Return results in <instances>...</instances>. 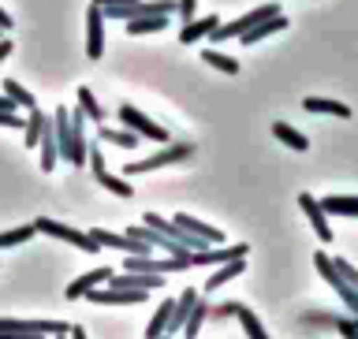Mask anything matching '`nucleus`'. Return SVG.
<instances>
[{
  "label": "nucleus",
  "mask_w": 358,
  "mask_h": 339,
  "mask_svg": "<svg viewBox=\"0 0 358 339\" xmlns=\"http://www.w3.org/2000/svg\"><path fill=\"white\" fill-rule=\"evenodd\" d=\"M190 153H194V145H187V142H172V145H164V150L150 153L145 161H131L127 168H123V175H145V172H153V168H168V164L187 161Z\"/></svg>",
  "instance_id": "f257e3e1"
},
{
  "label": "nucleus",
  "mask_w": 358,
  "mask_h": 339,
  "mask_svg": "<svg viewBox=\"0 0 358 339\" xmlns=\"http://www.w3.org/2000/svg\"><path fill=\"white\" fill-rule=\"evenodd\" d=\"M273 15H280V4H276V0H268V4L254 8V11H246L243 19L220 22V27L209 34V41H228V38H239V34H246L250 27H257V22H265V19H273Z\"/></svg>",
  "instance_id": "f03ea898"
},
{
  "label": "nucleus",
  "mask_w": 358,
  "mask_h": 339,
  "mask_svg": "<svg viewBox=\"0 0 358 339\" xmlns=\"http://www.w3.org/2000/svg\"><path fill=\"white\" fill-rule=\"evenodd\" d=\"M313 265H317V273H321V280H329V287L336 291V295L343 298V306H347V313H351V317H358V291L347 284V280L336 273V265H332V257L324 254V250H317L313 254Z\"/></svg>",
  "instance_id": "7ed1b4c3"
},
{
  "label": "nucleus",
  "mask_w": 358,
  "mask_h": 339,
  "mask_svg": "<svg viewBox=\"0 0 358 339\" xmlns=\"http://www.w3.org/2000/svg\"><path fill=\"white\" fill-rule=\"evenodd\" d=\"M34 231L49 235V239H60V243H71V246H78V250H86V254H97V250H101V246L90 239L86 231H75V228H67V224L49 220V217H38V220H34Z\"/></svg>",
  "instance_id": "20e7f679"
},
{
  "label": "nucleus",
  "mask_w": 358,
  "mask_h": 339,
  "mask_svg": "<svg viewBox=\"0 0 358 339\" xmlns=\"http://www.w3.org/2000/svg\"><path fill=\"white\" fill-rule=\"evenodd\" d=\"M83 298L97 302V306H138V302H150V291H127V287H108L101 284L94 291H86Z\"/></svg>",
  "instance_id": "39448f33"
},
{
  "label": "nucleus",
  "mask_w": 358,
  "mask_h": 339,
  "mask_svg": "<svg viewBox=\"0 0 358 339\" xmlns=\"http://www.w3.org/2000/svg\"><path fill=\"white\" fill-rule=\"evenodd\" d=\"M116 116H120V123H123V127H127V131H134L138 138L168 142V131L161 127V123H153L150 116H142V112L134 108V105H120V112H116Z\"/></svg>",
  "instance_id": "423d86ee"
},
{
  "label": "nucleus",
  "mask_w": 358,
  "mask_h": 339,
  "mask_svg": "<svg viewBox=\"0 0 358 339\" xmlns=\"http://www.w3.org/2000/svg\"><path fill=\"white\" fill-rule=\"evenodd\" d=\"M90 168H94V179H97V183L105 187V190H112L116 198H131V194H134V187L127 183V179H116V175L105 168V153L94 150V145H90Z\"/></svg>",
  "instance_id": "0eeeda50"
},
{
  "label": "nucleus",
  "mask_w": 358,
  "mask_h": 339,
  "mask_svg": "<svg viewBox=\"0 0 358 339\" xmlns=\"http://www.w3.org/2000/svg\"><path fill=\"white\" fill-rule=\"evenodd\" d=\"M105 52V15H101L97 4H90L86 11V56L90 60H101Z\"/></svg>",
  "instance_id": "6e6552de"
},
{
  "label": "nucleus",
  "mask_w": 358,
  "mask_h": 339,
  "mask_svg": "<svg viewBox=\"0 0 358 339\" xmlns=\"http://www.w3.org/2000/svg\"><path fill=\"white\" fill-rule=\"evenodd\" d=\"M299 209L306 212V220H310V228L317 231V239H321V243H332V228H329V212L321 209V201L313 198V194H306V190H302V194H299Z\"/></svg>",
  "instance_id": "1a4fd4ad"
},
{
  "label": "nucleus",
  "mask_w": 358,
  "mask_h": 339,
  "mask_svg": "<svg viewBox=\"0 0 358 339\" xmlns=\"http://www.w3.org/2000/svg\"><path fill=\"white\" fill-rule=\"evenodd\" d=\"M246 250L250 246L246 243H231V246H209V250H198V254H190V265H224V261H231V257H246Z\"/></svg>",
  "instance_id": "9d476101"
},
{
  "label": "nucleus",
  "mask_w": 358,
  "mask_h": 339,
  "mask_svg": "<svg viewBox=\"0 0 358 339\" xmlns=\"http://www.w3.org/2000/svg\"><path fill=\"white\" fill-rule=\"evenodd\" d=\"M176 228H183L187 235H194V239H206L209 246H220L224 243V231H217V228H209V224H201L198 217H190V212H176Z\"/></svg>",
  "instance_id": "9b49d317"
},
{
  "label": "nucleus",
  "mask_w": 358,
  "mask_h": 339,
  "mask_svg": "<svg viewBox=\"0 0 358 339\" xmlns=\"http://www.w3.org/2000/svg\"><path fill=\"white\" fill-rule=\"evenodd\" d=\"M108 276H112V268H90L86 276H78V280H71V284H67V298L78 302V298L86 295V291H94V287H101V284H108Z\"/></svg>",
  "instance_id": "f8f14e48"
},
{
  "label": "nucleus",
  "mask_w": 358,
  "mask_h": 339,
  "mask_svg": "<svg viewBox=\"0 0 358 339\" xmlns=\"http://www.w3.org/2000/svg\"><path fill=\"white\" fill-rule=\"evenodd\" d=\"M243 273H246V261H243V257H231V261L217 265V273H213V276L206 280V295L220 291L224 284H231V280H235V276H243Z\"/></svg>",
  "instance_id": "ddd939ff"
},
{
  "label": "nucleus",
  "mask_w": 358,
  "mask_h": 339,
  "mask_svg": "<svg viewBox=\"0 0 358 339\" xmlns=\"http://www.w3.org/2000/svg\"><path fill=\"white\" fill-rule=\"evenodd\" d=\"M302 108L313 112V116H336V120H351V108L343 101H329V97H306Z\"/></svg>",
  "instance_id": "4468645a"
},
{
  "label": "nucleus",
  "mask_w": 358,
  "mask_h": 339,
  "mask_svg": "<svg viewBox=\"0 0 358 339\" xmlns=\"http://www.w3.org/2000/svg\"><path fill=\"white\" fill-rule=\"evenodd\" d=\"M317 201L329 217H358V198L355 194H324Z\"/></svg>",
  "instance_id": "2eb2a0df"
},
{
  "label": "nucleus",
  "mask_w": 358,
  "mask_h": 339,
  "mask_svg": "<svg viewBox=\"0 0 358 339\" xmlns=\"http://www.w3.org/2000/svg\"><path fill=\"white\" fill-rule=\"evenodd\" d=\"M220 27V19L217 15H206V19H190L183 30H179V41L183 45H194V41H201V38H209L213 30Z\"/></svg>",
  "instance_id": "dca6fc26"
},
{
  "label": "nucleus",
  "mask_w": 358,
  "mask_h": 339,
  "mask_svg": "<svg viewBox=\"0 0 358 339\" xmlns=\"http://www.w3.org/2000/svg\"><path fill=\"white\" fill-rule=\"evenodd\" d=\"M280 30H287V15L280 11V15H273V19H265V22H257V27H250L246 34H239L243 38V45H257L262 38H268V34H280Z\"/></svg>",
  "instance_id": "f3484780"
},
{
  "label": "nucleus",
  "mask_w": 358,
  "mask_h": 339,
  "mask_svg": "<svg viewBox=\"0 0 358 339\" xmlns=\"http://www.w3.org/2000/svg\"><path fill=\"white\" fill-rule=\"evenodd\" d=\"M97 138H101V145H120V150H134L138 145V134L134 131H127V127H108V123H101L97 127Z\"/></svg>",
  "instance_id": "a211bd4d"
},
{
  "label": "nucleus",
  "mask_w": 358,
  "mask_h": 339,
  "mask_svg": "<svg viewBox=\"0 0 358 339\" xmlns=\"http://www.w3.org/2000/svg\"><path fill=\"white\" fill-rule=\"evenodd\" d=\"M194 302H198V291H183L179 302L172 306V317H168V329L164 332H179V329H183L187 317H190V310H194Z\"/></svg>",
  "instance_id": "6ab92c4d"
},
{
  "label": "nucleus",
  "mask_w": 358,
  "mask_h": 339,
  "mask_svg": "<svg viewBox=\"0 0 358 339\" xmlns=\"http://www.w3.org/2000/svg\"><path fill=\"white\" fill-rule=\"evenodd\" d=\"M41 172H52L56 161H60V145H56V134H52V120L45 123V131H41Z\"/></svg>",
  "instance_id": "aec40b11"
},
{
  "label": "nucleus",
  "mask_w": 358,
  "mask_h": 339,
  "mask_svg": "<svg viewBox=\"0 0 358 339\" xmlns=\"http://www.w3.org/2000/svg\"><path fill=\"white\" fill-rule=\"evenodd\" d=\"M231 313L239 317V324L246 329V339H268V332H265V324H262V317L250 310V306H231Z\"/></svg>",
  "instance_id": "412c9836"
},
{
  "label": "nucleus",
  "mask_w": 358,
  "mask_h": 339,
  "mask_svg": "<svg viewBox=\"0 0 358 339\" xmlns=\"http://www.w3.org/2000/svg\"><path fill=\"white\" fill-rule=\"evenodd\" d=\"M78 108H83L86 120H94L97 127L105 123V108H101V101L94 97V89H90V86H78Z\"/></svg>",
  "instance_id": "4be33fe9"
},
{
  "label": "nucleus",
  "mask_w": 358,
  "mask_h": 339,
  "mask_svg": "<svg viewBox=\"0 0 358 339\" xmlns=\"http://www.w3.org/2000/svg\"><path fill=\"white\" fill-rule=\"evenodd\" d=\"M172 306H176L172 298H164L161 306H157L153 321L145 324V339H161V336H164V329H168V317H172Z\"/></svg>",
  "instance_id": "5701e85b"
},
{
  "label": "nucleus",
  "mask_w": 358,
  "mask_h": 339,
  "mask_svg": "<svg viewBox=\"0 0 358 339\" xmlns=\"http://www.w3.org/2000/svg\"><path fill=\"white\" fill-rule=\"evenodd\" d=\"M273 134H276V138L287 145V150H299V153H302V150H310L306 134H299L295 127H287V123H273Z\"/></svg>",
  "instance_id": "b1692460"
},
{
  "label": "nucleus",
  "mask_w": 358,
  "mask_h": 339,
  "mask_svg": "<svg viewBox=\"0 0 358 339\" xmlns=\"http://www.w3.org/2000/svg\"><path fill=\"white\" fill-rule=\"evenodd\" d=\"M206 317H209V302H206V298H198V302H194V310H190V317H187V324H183V336H187V339H194V336L201 332V324H206Z\"/></svg>",
  "instance_id": "393cba45"
},
{
  "label": "nucleus",
  "mask_w": 358,
  "mask_h": 339,
  "mask_svg": "<svg viewBox=\"0 0 358 339\" xmlns=\"http://www.w3.org/2000/svg\"><path fill=\"white\" fill-rule=\"evenodd\" d=\"M201 60H206L209 67H217V71H224V75H239V60H235V56H224L217 49H206V52H201Z\"/></svg>",
  "instance_id": "a878e982"
},
{
  "label": "nucleus",
  "mask_w": 358,
  "mask_h": 339,
  "mask_svg": "<svg viewBox=\"0 0 358 339\" xmlns=\"http://www.w3.org/2000/svg\"><path fill=\"white\" fill-rule=\"evenodd\" d=\"M168 27V15H145V19H131L127 22V34H157V30H164Z\"/></svg>",
  "instance_id": "bb28decb"
},
{
  "label": "nucleus",
  "mask_w": 358,
  "mask_h": 339,
  "mask_svg": "<svg viewBox=\"0 0 358 339\" xmlns=\"http://www.w3.org/2000/svg\"><path fill=\"white\" fill-rule=\"evenodd\" d=\"M0 89H4V94H8L11 101H15L19 108H27V112L38 108V105H34V94H30V89H22V86L15 82V78H4V86H0Z\"/></svg>",
  "instance_id": "cd10ccee"
},
{
  "label": "nucleus",
  "mask_w": 358,
  "mask_h": 339,
  "mask_svg": "<svg viewBox=\"0 0 358 339\" xmlns=\"http://www.w3.org/2000/svg\"><path fill=\"white\" fill-rule=\"evenodd\" d=\"M45 123H49V116H41L38 108L30 112V120H27V127H22V134H27V150H34V145L41 142V131H45Z\"/></svg>",
  "instance_id": "c85d7f7f"
},
{
  "label": "nucleus",
  "mask_w": 358,
  "mask_h": 339,
  "mask_svg": "<svg viewBox=\"0 0 358 339\" xmlns=\"http://www.w3.org/2000/svg\"><path fill=\"white\" fill-rule=\"evenodd\" d=\"M34 224H22V228H11V231H4L0 235V250H8V246H19V243H27V239H34Z\"/></svg>",
  "instance_id": "c756f323"
},
{
  "label": "nucleus",
  "mask_w": 358,
  "mask_h": 339,
  "mask_svg": "<svg viewBox=\"0 0 358 339\" xmlns=\"http://www.w3.org/2000/svg\"><path fill=\"white\" fill-rule=\"evenodd\" d=\"M194 4H198V0H179V4H176V11H179V22H183V27H187L190 19H198V15H194Z\"/></svg>",
  "instance_id": "7c9ffc66"
},
{
  "label": "nucleus",
  "mask_w": 358,
  "mask_h": 339,
  "mask_svg": "<svg viewBox=\"0 0 358 339\" xmlns=\"http://www.w3.org/2000/svg\"><path fill=\"white\" fill-rule=\"evenodd\" d=\"M0 127H27V120H19L15 112H0Z\"/></svg>",
  "instance_id": "2f4dec72"
},
{
  "label": "nucleus",
  "mask_w": 358,
  "mask_h": 339,
  "mask_svg": "<svg viewBox=\"0 0 358 339\" xmlns=\"http://www.w3.org/2000/svg\"><path fill=\"white\" fill-rule=\"evenodd\" d=\"M0 339H45L41 332H0Z\"/></svg>",
  "instance_id": "473e14b6"
},
{
  "label": "nucleus",
  "mask_w": 358,
  "mask_h": 339,
  "mask_svg": "<svg viewBox=\"0 0 358 339\" xmlns=\"http://www.w3.org/2000/svg\"><path fill=\"white\" fill-rule=\"evenodd\" d=\"M67 339H90L83 324H67Z\"/></svg>",
  "instance_id": "72a5a7b5"
},
{
  "label": "nucleus",
  "mask_w": 358,
  "mask_h": 339,
  "mask_svg": "<svg viewBox=\"0 0 358 339\" xmlns=\"http://www.w3.org/2000/svg\"><path fill=\"white\" fill-rule=\"evenodd\" d=\"M19 105H15V101H11L8 94H0V112H15Z\"/></svg>",
  "instance_id": "f704fd0d"
},
{
  "label": "nucleus",
  "mask_w": 358,
  "mask_h": 339,
  "mask_svg": "<svg viewBox=\"0 0 358 339\" xmlns=\"http://www.w3.org/2000/svg\"><path fill=\"white\" fill-rule=\"evenodd\" d=\"M11 27H15V19H11V15H8V11H4V8H0V30H11Z\"/></svg>",
  "instance_id": "c9c22d12"
},
{
  "label": "nucleus",
  "mask_w": 358,
  "mask_h": 339,
  "mask_svg": "<svg viewBox=\"0 0 358 339\" xmlns=\"http://www.w3.org/2000/svg\"><path fill=\"white\" fill-rule=\"evenodd\" d=\"M90 4H97V8H112V4H134V0H90Z\"/></svg>",
  "instance_id": "e433bc0d"
},
{
  "label": "nucleus",
  "mask_w": 358,
  "mask_h": 339,
  "mask_svg": "<svg viewBox=\"0 0 358 339\" xmlns=\"http://www.w3.org/2000/svg\"><path fill=\"white\" fill-rule=\"evenodd\" d=\"M8 56H11V41H8V38H0V64H4Z\"/></svg>",
  "instance_id": "4c0bfd02"
},
{
  "label": "nucleus",
  "mask_w": 358,
  "mask_h": 339,
  "mask_svg": "<svg viewBox=\"0 0 358 339\" xmlns=\"http://www.w3.org/2000/svg\"><path fill=\"white\" fill-rule=\"evenodd\" d=\"M52 339H67V332H60V336H52Z\"/></svg>",
  "instance_id": "58836bf2"
},
{
  "label": "nucleus",
  "mask_w": 358,
  "mask_h": 339,
  "mask_svg": "<svg viewBox=\"0 0 358 339\" xmlns=\"http://www.w3.org/2000/svg\"><path fill=\"white\" fill-rule=\"evenodd\" d=\"M161 339H172V336H168V332H164V336H161Z\"/></svg>",
  "instance_id": "ea45409f"
},
{
  "label": "nucleus",
  "mask_w": 358,
  "mask_h": 339,
  "mask_svg": "<svg viewBox=\"0 0 358 339\" xmlns=\"http://www.w3.org/2000/svg\"><path fill=\"white\" fill-rule=\"evenodd\" d=\"M0 38H4V30H0Z\"/></svg>",
  "instance_id": "a19ab883"
}]
</instances>
